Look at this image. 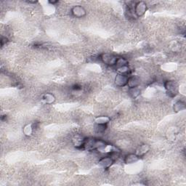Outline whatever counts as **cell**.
<instances>
[{
    "label": "cell",
    "instance_id": "14",
    "mask_svg": "<svg viewBox=\"0 0 186 186\" xmlns=\"http://www.w3.org/2000/svg\"><path fill=\"white\" fill-rule=\"evenodd\" d=\"M110 122V118L108 116H99L95 119L96 124H107Z\"/></svg>",
    "mask_w": 186,
    "mask_h": 186
},
{
    "label": "cell",
    "instance_id": "20",
    "mask_svg": "<svg viewBox=\"0 0 186 186\" xmlns=\"http://www.w3.org/2000/svg\"><path fill=\"white\" fill-rule=\"evenodd\" d=\"M81 89H82L81 87H80V86L77 85V84H75V85H74V87H73V89H74V90H80Z\"/></svg>",
    "mask_w": 186,
    "mask_h": 186
},
{
    "label": "cell",
    "instance_id": "10",
    "mask_svg": "<svg viewBox=\"0 0 186 186\" xmlns=\"http://www.w3.org/2000/svg\"><path fill=\"white\" fill-rule=\"evenodd\" d=\"M42 100L45 103H47V104H52V103L55 102V97L53 94L46 93L45 95H42Z\"/></svg>",
    "mask_w": 186,
    "mask_h": 186
},
{
    "label": "cell",
    "instance_id": "6",
    "mask_svg": "<svg viewBox=\"0 0 186 186\" xmlns=\"http://www.w3.org/2000/svg\"><path fill=\"white\" fill-rule=\"evenodd\" d=\"M128 82V76L124 74H118L115 77V84L118 87H122L126 86Z\"/></svg>",
    "mask_w": 186,
    "mask_h": 186
},
{
    "label": "cell",
    "instance_id": "9",
    "mask_svg": "<svg viewBox=\"0 0 186 186\" xmlns=\"http://www.w3.org/2000/svg\"><path fill=\"white\" fill-rule=\"evenodd\" d=\"M140 84V78L137 76H131V77L128 78V82L126 85L129 87V88H134L137 87Z\"/></svg>",
    "mask_w": 186,
    "mask_h": 186
},
{
    "label": "cell",
    "instance_id": "3",
    "mask_svg": "<svg viewBox=\"0 0 186 186\" xmlns=\"http://www.w3.org/2000/svg\"><path fill=\"white\" fill-rule=\"evenodd\" d=\"M101 60L103 61V63H104L105 64L108 65V66H115L116 63V61H117V57L114 55L108 54V53H105V54H103L100 57Z\"/></svg>",
    "mask_w": 186,
    "mask_h": 186
},
{
    "label": "cell",
    "instance_id": "12",
    "mask_svg": "<svg viewBox=\"0 0 186 186\" xmlns=\"http://www.w3.org/2000/svg\"><path fill=\"white\" fill-rule=\"evenodd\" d=\"M173 109L174 112H180V111H183L185 109V103L183 101L178 100L177 102H176L174 104Z\"/></svg>",
    "mask_w": 186,
    "mask_h": 186
},
{
    "label": "cell",
    "instance_id": "15",
    "mask_svg": "<svg viewBox=\"0 0 186 186\" xmlns=\"http://www.w3.org/2000/svg\"><path fill=\"white\" fill-rule=\"evenodd\" d=\"M117 71L119 73V74H124V75L127 76L128 74H130L131 70H130V68L128 66H124L117 68Z\"/></svg>",
    "mask_w": 186,
    "mask_h": 186
},
{
    "label": "cell",
    "instance_id": "21",
    "mask_svg": "<svg viewBox=\"0 0 186 186\" xmlns=\"http://www.w3.org/2000/svg\"><path fill=\"white\" fill-rule=\"evenodd\" d=\"M49 3H50V4H52V5H54V4H55V3H57V2H57V1H54V2H52V1H49Z\"/></svg>",
    "mask_w": 186,
    "mask_h": 186
},
{
    "label": "cell",
    "instance_id": "4",
    "mask_svg": "<svg viewBox=\"0 0 186 186\" xmlns=\"http://www.w3.org/2000/svg\"><path fill=\"white\" fill-rule=\"evenodd\" d=\"M71 13L76 18H82V17L85 16L87 14L85 9L83 7L80 6V5H76L74 6L71 9Z\"/></svg>",
    "mask_w": 186,
    "mask_h": 186
},
{
    "label": "cell",
    "instance_id": "7",
    "mask_svg": "<svg viewBox=\"0 0 186 186\" xmlns=\"http://www.w3.org/2000/svg\"><path fill=\"white\" fill-rule=\"evenodd\" d=\"M149 150H150V146H149L148 145L143 144L138 146L137 150H136L135 154L137 155L138 157H142L145 156V155L148 152Z\"/></svg>",
    "mask_w": 186,
    "mask_h": 186
},
{
    "label": "cell",
    "instance_id": "18",
    "mask_svg": "<svg viewBox=\"0 0 186 186\" xmlns=\"http://www.w3.org/2000/svg\"><path fill=\"white\" fill-rule=\"evenodd\" d=\"M107 128V124H96L95 125V131L97 133H103L105 132V130Z\"/></svg>",
    "mask_w": 186,
    "mask_h": 186
},
{
    "label": "cell",
    "instance_id": "2",
    "mask_svg": "<svg viewBox=\"0 0 186 186\" xmlns=\"http://www.w3.org/2000/svg\"><path fill=\"white\" fill-rule=\"evenodd\" d=\"M147 11V5L144 2H138L135 5V15L137 17H141L145 15Z\"/></svg>",
    "mask_w": 186,
    "mask_h": 186
},
{
    "label": "cell",
    "instance_id": "17",
    "mask_svg": "<svg viewBox=\"0 0 186 186\" xmlns=\"http://www.w3.org/2000/svg\"><path fill=\"white\" fill-rule=\"evenodd\" d=\"M128 64V61L127 60H126L125 58H123V57H120V58L117 59V61H116V66L117 68H119V67H122L124 66H127Z\"/></svg>",
    "mask_w": 186,
    "mask_h": 186
},
{
    "label": "cell",
    "instance_id": "5",
    "mask_svg": "<svg viewBox=\"0 0 186 186\" xmlns=\"http://www.w3.org/2000/svg\"><path fill=\"white\" fill-rule=\"evenodd\" d=\"M114 163V160L112 157L111 156H106L103 157L99 161L98 164L99 166L104 169H108L111 166L113 165Z\"/></svg>",
    "mask_w": 186,
    "mask_h": 186
},
{
    "label": "cell",
    "instance_id": "16",
    "mask_svg": "<svg viewBox=\"0 0 186 186\" xmlns=\"http://www.w3.org/2000/svg\"><path fill=\"white\" fill-rule=\"evenodd\" d=\"M24 133L25 134V135L26 136H30L32 134V132L34 131V127L32 124H27L24 126Z\"/></svg>",
    "mask_w": 186,
    "mask_h": 186
},
{
    "label": "cell",
    "instance_id": "11",
    "mask_svg": "<svg viewBox=\"0 0 186 186\" xmlns=\"http://www.w3.org/2000/svg\"><path fill=\"white\" fill-rule=\"evenodd\" d=\"M140 157H138L136 154H132V153H130V154L126 155L124 158V162L127 164H133L136 162H137L139 160Z\"/></svg>",
    "mask_w": 186,
    "mask_h": 186
},
{
    "label": "cell",
    "instance_id": "1",
    "mask_svg": "<svg viewBox=\"0 0 186 186\" xmlns=\"http://www.w3.org/2000/svg\"><path fill=\"white\" fill-rule=\"evenodd\" d=\"M164 87H165L168 95L170 97H174L177 95L178 85L176 82L172 81V80L166 81L165 83H164Z\"/></svg>",
    "mask_w": 186,
    "mask_h": 186
},
{
    "label": "cell",
    "instance_id": "19",
    "mask_svg": "<svg viewBox=\"0 0 186 186\" xmlns=\"http://www.w3.org/2000/svg\"><path fill=\"white\" fill-rule=\"evenodd\" d=\"M7 41H8V39H7L6 37H2V41H1L2 47H3V45H5V43H7Z\"/></svg>",
    "mask_w": 186,
    "mask_h": 186
},
{
    "label": "cell",
    "instance_id": "8",
    "mask_svg": "<svg viewBox=\"0 0 186 186\" xmlns=\"http://www.w3.org/2000/svg\"><path fill=\"white\" fill-rule=\"evenodd\" d=\"M86 139L81 135H76L73 138V143L77 148H83Z\"/></svg>",
    "mask_w": 186,
    "mask_h": 186
},
{
    "label": "cell",
    "instance_id": "13",
    "mask_svg": "<svg viewBox=\"0 0 186 186\" xmlns=\"http://www.w3.org/2000/svg\"><path fill=\"white\" fill-rule=\"evenodd\" d=\"M129 94L132 98H136L140 95V89L139 87H134V88H129Z\"/></svg>",
    "mask_w": 186,
    "mask_h": 186
}]
</instances>
